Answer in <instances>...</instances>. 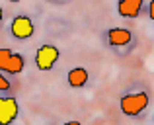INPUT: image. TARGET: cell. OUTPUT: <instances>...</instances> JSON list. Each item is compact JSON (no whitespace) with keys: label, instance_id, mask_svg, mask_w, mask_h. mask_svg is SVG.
I'll list each match as a JSON object with an SVG mask.
<instances>
[{"label":"cell","instance_id":"cell-1","mask_svg":"<svg viewBox=\"0 0 154 125\" xmlns=\"http://www.w3.org/2000/svg\"><path fill=\"white\" fill-rule=\"evenodd\" d=\"M148 94L146 92H135V94H127L121 98L119 106H121V111H123L125 115H129V117H135V115H139L143 110H146L148 106Z\"/></svg>","mask_w":154,"mask_h":125},{"label":"cell","instance_id":"cell-2","mask_svg":"<svg viewBox=\"0 0 154 125\" xmlns=\"http://www.w3.org/2000/svg\"><path fill=\"white\" fill-rule=\"evenodd\" d=\"M23 57L20 53H12L6 47H0V72L20 74L23 70Z\"/></svg>","mask_w":154,"mask_h":125},{"label":"cell","instance_id":"cell-3","mask_svg":"<svg viewBox=\"0 0 154 125\" xmlns=\"http://www.w3.org/2000/svg\"><path fill=\"white\" fill-rule=\"evenodd\" d=\"M59 49L55 45H41L35 53V64L39 70H51L55 63L59 61Z\"/></svg>","mask_w":154,"mask_h":125},{"label":"cell","instance_id":"cell-4","mask_svg":"<svg viewBox=\"0 0 154 125\" xmlns=\"http://www.w3.org/2000/svg\"><path fill=\"white\" fill-rule=\"evenodd\" d=\"M18 100L16 98H0V125H12L18 117Z\"/></svg>","mask_w":154,"mask_h":125},{"label":"cell","instance_id":"cell-5","mask_svg":"<svg viewBox=\"0 0 154 125\" xmlns=\"http://www.w3.org/2000/svg\"><path fill=\"white\" fill-rule=\"evenodd\" d=\"M10 31L16 39H27L33 35V22H31L27 16H16L12 20Z\"/></svg>","mask_w":154,"mask_h":125},{"label":"cell","instance_id":"cell-6","mask_svg":"<svg viewBox=\"0 0 154 125\" xmlns=\"http://www.w3.org/2000/svg\"><path fill=\"white\" fill-rule=\"evenodd\" d=\"M143 2L144 0H119L117 4V12L123 18H137L143 10Z\"/></svg>","mask_w":154,"mask_h":125},{"label":"cell","instance_id":"cell-7","mask_svg":"<svg viewBox=\"0 0 154 125\" xmlns=\"http://www.w3.org/2000/svg\"><path fill=\"white\" fill-rule=\"evenodd\" d=\"M131 31L127 27H113V30L107 31V39H109V45L113 47H123L131 43Z\"/></svg>","mask_w":154,"mask_h":125},{"label":"cell","instance_id":"cell-8","mask_svg":"<svg viewBox=\"0 0 154 125\" xmlns=\"http://www.w3.org/2000/svg\"><path fill=\"white\" fill-rule=\"evenodd\" d=\"M66 78H68V84H70L72 88H82V86H86V82H88V70L82 68V67H76L68 72Z\"/></svg>","mask_w":154,"mask_h":125},{"label":"cell","instance_id":"cell-9","mask_svg":"<svg viewBox=\"0 0 154 125\" xmlns=\"http://www.w3.org/2000/svg\"><path fill=\"white\" fill-rule=\"evenodd\" d=\"M10 80L4 76V72H0V92H6V90H10Z\"/></svg>","mask_w":154,"mask_h":125},{"label":"cell","instance_id":"cell-10","mask_svg":"<svg viewBox=\"0 0 154 125\" xmlns=\"http://www.w3.org/2000/svg\"><path fill=\"white\" fill-rule=\"evenodd\" d=\"M148 16H150V20H154V0H150V4H148Z\"/></svg>","mask_w":154,"mask_h":125},{"label":"cell","instance_id":"cell-11","mask_svg":"<svg viewBox=\"0 0 154 125\" xmlns=\"http://www.w3.org/2000/svg\"><path fill=\"white\" fill-rule=\"evenodd\" d=\"M64 125H80V121H66Z\"/></svg>","mask_w":154,"mask_h":125},{"label":"cell","instance_id":"cell-12","mask_svg":"<svg viewBox=\"0 0 154 125\" xmlns=\"http://www.w3.org/2000/svg\"><path fill=\"white\" fill-rule=\"evenodd\" d=\"M2 18H4V14H2V8H0V22H2Z\"/></svg>","mask_w":154,"mask_h":125},{"label":"cell","instance_id":"cell-13","mask_svg":"<svg viewBox=\"0 0 154 125\" xmlns=\"http://www.w3.org/2000/svg\"><path fill=\"white\" fill-rule=\"evenodd\" d=\"M10 2H20V0H10Z\"/></svg>","mask_w":154,"mask_h":125}]
</instances>
